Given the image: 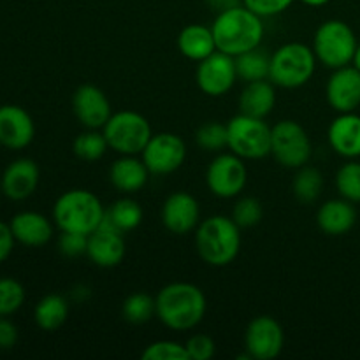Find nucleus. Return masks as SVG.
<instances>
[{"label": "nucleus", "instance_id": "2f4dec72", "mask_svg": "<svg viewBox=\"0 0 360 360\" xmlns=\"http://www.w3.org/2000/svg\"><path fill=\"white\" fill-rule=\"evenodd\" d=\"M195 143L200 150L211 151V153H220L224 148H227L229 134L227 123L220 122H206L197 129Z\"/></svg>", "mask_w": 360, "mask_h": 360}, {"label": "nucleus", "instance_id": "20e7f679", "mask_svg": "<svg viewBox=\"0 0 360 360\" xmlns=\"http://www.w3.org/2000/svg\"><path fill=\"white\" fill-rule=\"evenodd\" d=\"M105 207L94 192L72 188L63 192L53 206V221L60 232H76L90 236L101 227Z\"/></svg>", "mask_w": 360, "mask_h": 360}, {"label": "nucleus", "instance_id": "7c9ffc66", "mask_svg": "<svg viewBox=\"0 0 360 360\" xmlns=\"http://www.w3.org/2000/svg\"><path fill=\"white\" fill-rule=\"evenodd\" d=\"M74 155L83 162H97L101 160L109 150L108 139L104 132L95 129H86L74 139L72 143Z\"/></svg>", "mask_w": 360, "mask_h": 360}, {"label": "nucleus", "instance_id": "f257e3e1", "mask_svg": "<svg viewBox=\"0 0 360 360\" xmlns=\"http://www.w3.org/2000/svg\"><path fill=\"white\" fill-rule=\"evenodd\" d=\"M157 319L171 330L185 333L192 330L204 320L207 301L197 285L186 281H174L160 288L155 297Z\"/></svg>", "mask_w": 360, "mask_h": 360}, {"label": "nucleus", "instance_id": "dca6fc26", "mask_svg": "<svg viewBox=\"0 0 360 360\" xmlns=\"http://www.w3.org/2000/svg\"><path fill=\"white\" fill-rule=\"evenodd\" d=\"M72 111L84 129L102 130L111 118L112 108L108 95L95 84H81L72 97Z\"/></svg>", "mask_w": 360, "mask_h": 360}, {"label": "nucleus", "instance_id": "4468645a", "mask_svg": "<svg viewBox=\"0 0 360 360\" xmlns=\"http://www.w3.org/2000/svg\"><path fill=\"white\" fill-rule=\"evenodd\" d=\"M162 224L171 234L186 236L195 231L200 224L199 200L188 192H174L164 200Z\"/></svg>", "mask_w": 360, "mask_h": 360}, {"label": "nucleus", "instance_id": "2eb2a0df", "mask_svg": "<svg viewBox=\"0 0 360 360\" xmlns=\"http://www.w3.org/2000/svg\"><path fill=\"white\" fill-rule=\"evenodd\" d=\"M125 234L116 231L105 220H102L97 231L88 236L86 257L97 267L111 269V267L120 266L125 259Z\"/></svg>", "mask_w": 360, "mask_h": 360}, {"label": "nucleus", "instance_id": "423d86ee", "mask_svg": "<svg viewBox=\"0 0 360 360\" xmlns=\"http://www.w3.org/2000/svg\"><path fill=\"white\" fill-rule=\"evenodd\" d=\"M357 44V37L350 25L341 20H327L316 28L311 48L322 65L336 70L350 65Z\"/></svg>", "mask_w": 360, "mask_h": 360}, {"label": "nucleus", "instance_id": "393cba45", "mask_svg": "<svg viewBox=\"0 0 360 360\" xmlns=\"http://www.w3.org/2000/svg\"><path fill=\"white\" fill-rule=\"evenodd\" d=\"M178 49L185 58L192 60V62H202L214 51H218L217 41L211 27L202 23H192L186 25L178 35Z\"/></svg>", "mask_w": 360, "mask_h": 360}, {"label": "nucleus", "instance_id": "f3484780", "mask_svg": "<svg viewBox=\"0 0 360 360\" xmlns=\"http://www.w3.org/2000/svg\"><path fill=\"white\" fill-rule=\"evenodd\" d=\"M326 97L336 112H354L360 105V70L345 65L330 74L326 86Z\"/></svg>", "mask_w": 360, "mask_h": 360}, {"label": "nucleus", "instance_id": "4c0bfd02", "mask_svg": "<svg viewBox=\"0 0 360 360\" xmlns=\"http://www.w3.org/2000/svg\"><path fill=\"white\" fill-rule=\"evenodd\" d=\"M88 236L76 234V232H62L58 238V250L67 259L86 255Z\"/></svg>", "mask_w": 360, "mask_h": 360}, {"label": "nucleus", "instance_id": "c85d7f7f", "mask_svg": "<svg viewBox=\"0 0 360 360\" xmlns=\"http://www.w3.org/2000/svg\"><path fill=\"white\" fill-rule=\"evenodd\" d=\"M323 190V176L322 172L311 165H302L297 169L294 181H292V192L299 202L311 204L320 197Z\"/></svg>", "mask_w": 360, "mask_h": 360}, {"label": "nucleus", "instance_id": "473e14b6", "mask_svg": "<svg viewBox=\"0 0 360 360\" xmlns=\"http://www.w3.org/2000/svg\"><path fill=\"white\" fill-rule=\"evenodd\" d=\"M336 188L343 199L360 202V162L350 160L338 169Z\"/></svg>", "mask_w": 360, "mask_h": 360}, {"label": "nucleus", "instance_id": "79ce46f5", "mask_svg": "<svg viewBox=\"0 0 360 360\" xmlns=\"http://www.w3.org/2000/svg\"><path fill=\"white\" fill-rule=\"evenodd\" d=\"M207 6L214 11V13H224V11L232 9V7L243 6V0H206Z\"/></svg>", "mask_w": 360, "mask_h": 360}, {"label": "nucleus", "instance_id": "39448f33", "mask_svg": "<svg viewBox=\"0 0 360 360\" xmlns=\"http://www.w3.org/2000/svg\"><path fill=\"white\" fill-rule=\"evenodd\" d=\"M316 62L319 60L311 46L302 42H287L271 53V83L285 90L304 86L315 74Z\"/></svg>", "mask_w": 360, "mask_h": 360}, {"label": "nucleus", "instance_id": "bb28decb", "mask_svg": "<svg viewBox=\"0 0 360 360\" xmlns=\"http://www.w3.org/2000/svg\"><path fill=\"white\" fill-rule=\"evenodd\" d=\"M104 220L108 221L111 227L120 231L122 234L136 231L143 221V207L137 200L130 199V197H122V199L115 200L109 210H105Z\"/></svg>", "mask_w": 360, "mask_h": 360}, {"label": "nucleus", "instance_id": "aec40b11", "mask_svg": "<svg viewBox=\"0 0 360 360\" xmlns=\"http://www.w3.org/2000/svg\"><path fill=\"white\" fill-rule=\"evenodd\" d=\"M330 148L340 157L355 160L360 157V116L357 112H340L327 130Z\"/></svg>", "mask_w": 360, "mask_h": 360}, {"label": "nucleus", "instance_id": "0eeeda50", "mask_svg": "<svg viewBox=\"0 0 360 360\" xmlns=\"http://www.w3.org/2000/svg\"><path fill=\"white\" fill-rule=\"evenodd\" d=\"M271 129L266 120L239 112L227 122V148L243 160H262L271 155Z\"/></svg>", "mask_w": 360, "mask_h": 360}, {"label": "nucleus", "instance_id": "a19ab883", "mask_svg": "<svg viewBox=\"0 0 360 360\" xmlns=\"http://www.w3.org/2000/svg\"><path fill=\"white\" fill-rule=\"evenodd\" d=\"M14 243H16V239H14L9 224L0 221V264L9 259V255L13 253Z\"/></svg>", "mask_w": 360, "mask_h": 360}, {"label": "nucleus", "instance_id": "4be33fe9", "mask_svg": "<svg viewBox=\"0 0 360 360\" xmlns=\"http://www.w3.org/2000/svg\"><path fill=\"white\" fill-rule=\"evenodd\" d=\"M151 172L137 155H122L109 169V181L120 193H136L146 186Z\"/></svg>", "mask_w": 360, "mask_h": 360}, {"label": "nucleus", "instance_id": "7ed1b4c3", "mask_svg": "<svg viewBox=\"0 0 360 360\" xmlns=\"http://www.w3.org/2000/svg\"><path fill=\"white\" fill-rule=\"evenodd\" d=\"M195 250L207 266H229L241 250V227L232 217L214 214L206 218L195 229Z\"/></svg>", "mask_w": 360, "mask_h": 360}, {"label": "nucleus", "instance_id": "e433bc0d", "mask_svg": "<svg viewBox=\"0 0 360 360\" xmlns=\"http://www.w3.org/2000/svg\"><path fill=\"white\" fill-rule=\"evenodd\" d=\"M190 360H210L214 357L217 345L207 334H193L185 343Z\"/></svg>", "mask_w": 360, "mask_h": 360}, {"label": "nucleus", "instance_id": "a878e982", "mask_svg": "<svg viewBox=\"0 0 360 360\" xmlns=\"http://www.w3.org/2000/svg\"><path fill=\"white\" fill-rule=\"evenodd\" d=\"M69 319V301L60 294H48L35 304L34 320L46 333L58 330Z\"/></svg>", "mask_w": 360, "mask_h": 360}, {"label": "nucleus", "instance_id": "f8f14e48", "mask_svg": "<svg viewBox=\"0 0 360 360\" xmlns=\"http://www.w3.org/2000/svg\"><path fill=\"white\" fill-rule=\"evenodd\" d=\"M238 79L234 56L224 51H214L204 58L195 70L197 86L207 97H224L234 88Z\"/></svg>", "mask_w": 360, "mask_h": 360}, {"label": "nucleus", "instance_id": "f03ea898", "mask_svg": "<svg viewBox=\"0 0 360 360\" xmlns=\"http://www.w3.org/2000/svg\"><path fill=\"white\" fill-rule=\"evenodd\" d=\"M211 30L218 51L238 56L250 49L259 48L262 44L266 28L259 14L250 11L246 6H238L218 13L211 25Z\"/></svg>", "mask_w": 360, "mask_h": 360}, {"label": "nucleus", "instance_id": "a211bd4d", "mask_svg": "<svg viewBox=\"0 0 360 360\" xmlns=\"http://www.w3.org/2000/svg\"><path fill=\"white\" fill-rule=\"evenodd\" d=\"M35 125L27 109L16 104L0 105V144L7 150H23L34 141Z\"/></svg>", "mask_w": 360, "mask_h": 360}, {"label": "nucleus", "instance_id": "72a5a7b5", "mask_svg": "<svg viewBox=\"0 0 360 360\" xmlns=\"http://www.w3.org/2000/svg\"><path fill=\"white\" fill-rule=\"evenodd\" d=\"M264 218V206L257 197H241L232 207V220L241 229H252Z\"/></svg>", "mask_w": 360, "mask_h": 360}, {"label": "nucleus", "instance_id": "c03bdc74", "mask_svg": "<svg viewBox=\"0 0 360 360\" xmlns=\"http://www.w3.org/2000/svg\"><path fill=\"white\" fill-rule=\"evenodd\" d=\"M352 65H354L357 70H360V44H357V49H355V55H354V60H352Z\"/></svg>", "mask_w": 360, "mask_h": 360}, {"label": "nucleus", "instance_id": "f704fd0d", "mask_svg": "<svg viewBox=\"0 0 360 360\" xmlns=\"http://www.w3.org/2000/svg\"><path fill=\"white\" fill-rule=\"evenodd\" d=\"M25 288L14 278H0V316H11L23 306Z\"/></svg>", "mask_w": 360, "mask_h": 360}, {"label": "nucleus", "instance_id": "1a4fd4ad", "mask_svg": "<svg viewBox=\"0 0 360 360\" xmlns=\"http://www.w3.org/2000/svg\"><path fill=\"white\" fill-rule=\"evenodd\" d=\"M271 155L280 165L295 171L309 164L313 146L304 127L294 120L278 122L271 129Z\"/></svg>", "mask_w": 360, "mask_h": 360}, {"label": "nucleus", "instance_id": "5701e85b", "mask_svg": "<svg viewBox=\"0 0 360 360\" xmlns=\"http://www.w3.org/2000/svg\"><path fill=\"white\" fill-rule=\"evenodd\" d=\"M357 224V210L347 199L326 200L316 211V225L327 236H345Z\"/></svg>", "mask_w": 360, "mask_h": 360}, {"label": "nucleus", "instance_id": "9b49d317", "mask_svg": "<svg viewBox=\"0 0 360 360\" xmlns=\"http://www.w3.org/2000/svg\"><path fill=\"white\" fill-rule=\"evenodd\" d=\"M141 158L151 174H172L185 164L186 144L181 137L172 132L153 134L141 153Z\"/></svg>", "mask_w": 360, "mask_h": 360}, {"label": "nucleus", "instance_id": "b1692460", "mask_svg": "<svg viewBox=\"0 0 360 360\" xmlns=\"http://www.w3.org/2000/svg\"><path fill=\"white\" fill-rule=\"evenodd\" d=\"M276 105V88L271 79L246 83L239 95V112L266 120Z\"/></svg>", "mask_w": 360, "mask_h": 360}, {"label": "nucleus", "instance_id": "c9c22d12", "mask_svg": "<svg viewBox=\"0 0 360 360\" xmlns=\"http://www.w3.org/2000/svg\"><path fill=\"white\" fill-rule=\"evenodd\" d=\"M143 360H190L188 352L183 343L172 340H160L148 345L141 354Z\"/></svg>", "mask_w": 360, "mask_h": 360}, {"label": "nucleus", "instance_id": "412c9836", "mask_svg": "<svg viewBox=\"0 0 360 360\" xmlns=\"http://www.w3.org/2000/svg\"><path fill=\"white\" fill-rule=\"evenodd\" d=\"M9 227L16 243L30 248L48 245L53 238V221L35 211H21L14 214Z\"/></svg>", "mask_w": 360, "mask_h": 360}, {"label": "nucleus", "instance_id": "37998d69", "mask_svg": "<svg viewBox=\"0 0 360 360\" xmlns=\"http://www.w3.org/2000/svg\"><path fill=\"white\" fill-rule=\"evenodd\" d=\"M299 2L306 4V6H309V7H322V6H326V4H329L330 0H299Z\"/></svg>", "mask_w": 360, "mask_h": 360}, {"label": "nucleus", "instance_id": "6ab92c4d", "mask_svg": "<svg viewBox=\"0 0 360 360\" xmlns=\"http://www.w3.org/2000/svg\"><path fill=\"white\" fill-rule=\"evenodd\" d=\"M41 171L32 158H18L11 162L0 179V192L11 200H25L39 186Z\"/></svg>", "mask_w": 360, "mask_h": 360}, {"label": "nucleus", "instance_id": "cd10ccee", "mask_svg": "<svg viewBox=\"0 0 360 360\" xmlns=\"http://www.w3.org/2000/svg\"><path fill=\"white\" fill-rule=\"evenodd\" d=\"M236 60V70H238V77L243 83H252V81H262L269 79L271 70V55L259 48H253L250 51L241 53V55L234 56Z\"/></svg>", "mask_w": 360, "mask_h": 360}, {"label": "nucleus", "instance_id": "6e6552de", "mask_svg": "<svg viewBox=\"0 0 360 360\" xmlns=\"http://www.w3.org/2000/svg\"><path fill=\"white\" fill-rule=\"evenodd\" d=\"M109 148L120 155H141L153 136L150 122L137 111L112 112L102 129Z\"/></svg>", "mask_w": 360, "mask_h": 360}, {"label": "nucleus", "instance_id": "58836bf2", "mask_svg": "<svg viewBox=\"0 0 360 360\" xmlns=\"http://www.w3.org/2000/svg\"><path fill=\"white\" fill-rule=\"evenodd\" d=\"M294 4V0H243V6L248 7L260 18H273L285 13Z\"/></svg>", "mask_w": 360, "mask_h": 360}, {"label": "nucleus", "instance_id": "c756f323", "mask_svg": "<svg viewBox=\"0 0 360 360\" xmlns=\"http://www.w3.org/2000/svg\"><path fill=\"white\" fill-rule=\"evenodd\" d=\"M122 316L132 326H143L157 316V301L146 292H134L123 301Z\"/></svg>", "mask_w": 360, "mask_h": 360}, {"label": "nucleus", "instance_id": "ea45409f", "mask_svg": "<svg viewBox=\"0 0 360 360\" xmlns=\"http://www.w3.org/2000/svg\"><path fill=\"white\" fill-rule=\"evenodd\" d=\"M18 343V327L7 316H0V350H11Z\"/></svg>", "mask_w": 360, "mask_h": 360}, {"label": "nucleus", "instance_id": "9d476101", "mask_svg": "<svg viewBox=\"0 0 360 360\" xmlns=\"http://www.w3.org/2000/svg\"><path fill=\"white\" fill-rule=\"evenodd\" d=\"M248 183V169L238 155L220 153L211 160L206 171V185L218 199H234L241 195Z\"/></svg>", "mask_w": 360, "mask_h": 360}, {"label": "nucleus", "instance_id": "ddd939ff", "mask_svg": "<svg viewBox=\"0 0 360 360\" xmlns=\"http://www.w3.org/2000/svg\"><path fill=\"white\" fill-rule=\"evenodd\" d=\"M285 333L281 323L269 315H260L248 323L245 348L250 359L273 360L283 352Z\"/></svg>", "mask_w": 360, "mask_h": 360}]
</instances>
